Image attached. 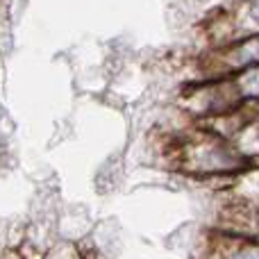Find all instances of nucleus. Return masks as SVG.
<instances>
[{
    "mask_svg": "<svg viewBox=\"0 0 259 259\" xmlns=\"http://www.w3.org/2000/svg\"><path fill=\"white\" fill-rule=\"evenodd\" d=\"M234 62L239 66H252V64H259V36H252V39L243 41L241 46L234 53Z\"/></svg>",
    "mask_w": 259,
    "mask_h": 259,
    "instance_id": "obj_1",
    "label": "nucleus"
},
{
    "mask_svg": "<svg viewBox=\"0 0 259 259\" xmlns=\"http://www.w3.org/2000/svg\"><path fill=\"white\" fill-rule=\"evenodd\" d=\"M250 14H252V18H255V21L259 23V0H255V5H252Z\"/></svg>",
    "mask_w": 259,
    "mask_h": 259,
    "instance_id": "obj_2",
    "label": "nucleus"
}]
</instances>
